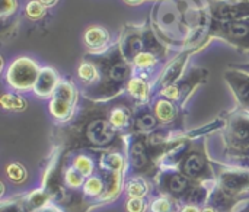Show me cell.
Here are the masks:
<instances>
[{
  "label": "cell",
  "mask_w": 249,
  "mask_h": 212,
  "mask_svg": "<svg viewBox=\"0 0 249 212\" xmlns=\"http://www.w3.org/2000/svg\"><path fill=\"white\" fill-rule=\"evenodd\" d=\"M54 147L64 154L73 151L123 150L127 135L117 131L108 119L107 102H96L80 93L73 118L54 130Z\"/></svg>",
  "instance_id": "6da1fadb"
},
{
  "label": "cell",
  "mask_w": 249,
  "mask_h": 212,
  "mask_svg": "<svg viewBox=\"0 0 249 212\" xmlns=\"http://www.w3.org/2000/svg\"><path fill=\"white\" fill-rule=\"evenodd\" d=\"M86 57L98 65L101 79L96 86L80 92L85 98L96 102H108L125 92V87L134 74V67L124 57L120 42L112 44L104 52H88Z\"/></svg>",
  "instance_id": "7a4b0ae2"
},
{
  "label": "cell",
  "mask_w": 249,
  "mask_h": 212,
  "mask_svg": "<svg viewBox=\"0 0 249 212\" xmlns=\"http://www.w3.org/2000/svg\"><path fill=\"white\" fill-rule=\"evenodd\" d=\"M96 159V172L105 182V194L98 205L111 204L124 191V180L127 176V156L123 150H102L93 151Z\"/></svg>",
  "instance_id": "3957f363"
},
{
  "label": "cell",
  "mask_w": 249,
  "mask_h": 212,
  "mask_svg": "<svg viewBox=\"0 0 249 212\" xmlns=\"http://www.w3.org/2000/svg\"><path fill=\"white\" fill-rule=\"evenodd\" d=\"M120 45L124 57L131 63L142 52H155L165 60L168 47L158 38L150 20L144 25H124L120 36Z\"/></svg>",
  "instance_id": "277c9868"
},
{
  "label": "cell",
  "mask_w": 249,
  "mask_h": 212,
  "mask_svg": "<svg viewBox=\"0 0 249 212\" xmlns=\"http://www.w3.org/2000/svg\"><path fill=\"white\" fill-rule=\"evenodd\" d=\"M225 154L231 162L249 159V115L235 109L228 114V124L223 130ZM229 162V163H231Z\"/></svg>",
  "instance_id": "5b68a950"
},
{
  "label": "cell",
  "mask_w": 249,
  "mask_h": 212,
  "mask_svg": "<svg viewBox=\"0 0 249 212\" xmlns=\"http://www.w3.org/2000/svg\"><path fill=\"white\" fill-rule=\"evenodd\" d=\"M213 163L216 169V185L228 195L249 202V169L228 163Z\"/></svg>",
  "instance_id": "8992f818"
},
{
  "label": "cell",
  "mask_w": 249,
  "mask_h": 212,
  "mask_svg": "<svg viewBox=\"0 0 249 212\" xmlns=\"http://www.w3.org/2000/svg\"><path fill=\"white\" fill-rule=\"evenodd\" d=\"M80 93L74 83L69 79H61L48 102V111L53 119L58 124L69 122L77 108Z\"/></svg>",
  "instance_id": "52a82bcc"
},
{
  "label": "cell",
  "mask_w": 249,
  "mask_h": 212,
  "mask_svg": "<svg viewBox=\"0 0 249 212\" xmlns=\"http://www.w3.org/2000/svg\"><path fill=\"white\" fill-rule=\"evenodd\" d=\"M219 38L233 45L241 51H249V22L248 20H216L212 19L206 36V45L210 39Z\"/></svg>",
  "instance_id": "ba28073f"
},
{
  "label": "cell",
  "mask_w": 249,
  "mask_h": 212,
  "mask_svg": "<svg viewBox=\"0 0 249 212\" xmlns=\"http://www.w3.org/2000/svg\"><path fill=\"white\" fill-rule=\"evenodd\" d=\"M207 77H209L207 68L194 67L187 74H184L178 82H175L174 84L160 90V93L158 96L171 99L184 109V106L188 102V99L191 98V95L196 92L197 87H200L201 84H204L207 82Z\"/></svg>",
  "instance_id": "9c48e42d"
},
{
  "label": "cell",
  "mask_w": 249,
  "mask_h": 212,
  "mask_svg": "<svg viewBox=\"0 0 249 212\" xmlns=\"http://www.w3.org/2000/svg\"><path fill=\"white\" fill-rule=\"evenodd\" d=\"M36 61L29 57H19L10 63L4 73V80L12 90L28 92L32 90L39 74Z\"/></svg>",
  "instance_id": "30bf717a"
},
{
  "label": "cell",
  "mask_w": 249,
  "mask_h": 212,
  "mask_svg": "<svg viewBox=\"0 0 249 212\" xmlns=\"http://www.w3.org/2000/svg\"><path fill=\"white\" fill-rule=\"evenodd\" d=\"M197 182L188 179L177 169H160L158 178L153 182V188L160 195H168L182 205L188 192Z\"/></svg>",
  "instance_id": "8fae6325"
},
{
  "label": "cell",
  "mask_w": 249,
  "mask_h": 212,
  "mask_svg": "<svg viewBox=\"0 0 249 212\" xmlns=\"http://www.w3.org/2000/svg\"><path fill=\"white\" fill-rule=\"evenodd\" d=\"M200 47H190V48H184L175 58H172L160 71V74L156 77V80L152 83V90H153V98L158 96L160 93V90H163L165 87L174 84L175 82H178L185 73V65L190 60V57L200 51Z\"/></svg>",
  "instance_id": "7c38bea8"
},
{
  "label": "cell",
  "mask_w": 249,
  "mask_h": 212,
  "mask_svg": "<svg viewBox=\"0 0 249 212\" xmlns=\"http://www.w3.org/2000/svg\"><path fill=\"white\" fill-rule=\"evenodd\" d=\"M107 105H108V119L111 125L124 135L131 134L134 109L137 105L125 93L120 95L112 100H108Z\"/></svg>",
  "instance_id": "4fadbf2b"
},
{
  "label": "cell",
  "mask_w": 249,
  "mask_h": 212,
  "mask_svg": "<svg viewBox=\"0 0 249 212\" xmlns=\"http://www.w3.org/2000/svg\"><path fill=\"white\" fill-rule=\"evenodd\" d=\"M209 13L212 19L216 20H248L249 0L242 1H228V0H206Z\"/></svg>",
  "instance_id": "5bb4252c"
},
{
  "label": "cell",
  "mask_w": 249,
  "mask_h": 212,
  "mask_svg": "<svg viewBox=\"0 0 249 212\" xmlns=\"http://www.w3.org/2000/svg\"><path fill=\"white\" fill-rule=\"evenodd\" d=\"M150 103H152L153 112L162 127H169V128L182 131L184 109L178 103H175L174 100L166 99L163 96H155Z\"/></svg>",
  "instance_id": "9a60e30c"
},
{
  "label": "cell",
  "mask_w": 249,
  "mask_h": 212,
  "mask_svg": "<svg viewBox=\"0 0 249 212\" xmlns=\"http://www.w3.org/2000/svg\"><path fill=\"white\" fill-rule=\"evenodd\" d=\"M225 82L231 87L236 103L238 111H242L249 115V74L236 68H228L225 71Z\"/></svg>",
  "instance_id": "2e32d148"
},
{
  "label": "cell",
  "mask_w": 249,
  "mask_h": 212,
  "mask_svg": "<svg viewBox=\"0 0 249 212\" xmlns=\"http://www.w3.org/2000/svg\"><path fill=\"white\" fill-rule=\"evenodd\" d=\"M160 122L156 118L152 103L137 105L134 109V119H133V130L131 134H142L149 135L160 128Z\"/></svg>",
  "instance_id": "e0dca14e"
},
{
  "label": "cell",
  "mask_w": 249,
  "mask_h": 212,
  "mask_svg": "<svg viewBox=\"0 0 249 212\" xmlns=\"http://www.w3.org/2000/svg\"><path fill=\"white\" fill-rule=\"evenodd\" d=\"M136 105H146L150 103L153 99V90H152V82L149 80V76L134 73L130 79L125 92H124Z\"/></svg>",
  "instance_id": "ac0fdd59"
},
{
  "label": "cell",
  "mask_w": 249,
  "mask_h": 212,
  "mask_svg": "<svg viewBox=\"0 0 249 212\" xmlns=\"http://www.w3.org/2000/svg\"><path fill=\"white\" fill-rule=\"evenodd\" d=\"M83 44L88 49V52L96 54L104 52L111 47V35L109 31L101 25L89 26L83 32Z\"/></svg>",
  "instance_id": "d6986e66"
},
{
  "label": "cell",
  "mask_w": 249,
  "mask_h": 212,
  "mask_svg": "<svg viewBox=\"0 0 249 212\" xmlns=\"http://www.w3.org/2000/svg\"><path fill=\"white\" fill-rule=\"evenodd\" d=\"M60 76L51 67H41L35 86L32 89L34 95L39 99H50L60 83Z\"/></svg>",
  "instance_id": "ffe728a7"
},
{
  "label": "cell",
  "mask_w": 249,
  "mask_h": 212,
  "mask_svg": "<svg viewBox=\"0 0 249 212\" xmlns=\"http://www.w3.org/2000/svg\"><path fill=\"white\" fill-rule=\"evenodd\" d=\"M64 160L73 166L77 172H80L85 178H89L96 173V159L93 151H73L64 154Z\"/></svg>",
  "instance_id": "44dd1931"
},
{
  "label": "cell",
  "mask_w": 249,
  "mask_h": 212,
  "mask_svg": "<svg viewBox=\"0 0 249 212\" xmlns=\"http://www.w3.org/2000/svg\"><path fill=\"white\" fill-rule=\"evenodd\" d=\"M153 183L143 176H125L124 194L127 199L131 198H147Z\"/></svg>",
  "instance_id": "7402d4cb"
},
{
  "label": "cell",
  "mask_w": 249,
  "mask_h": 212,
  "mask_svg": "<svg viewBox=\"0 0 249 212\" xmlns=\"http://www.w3.org/2000/svg\"><path fill=\"white\" fill-rule=\"evenodd\" d=\"M77 77L82 83V90H86V89H90L93 86H96L99 83V79H101V73H99V68L98 65L90 60L88 58L86 55L83 57V60L80 61L79 67H77Z\"/></svg>",
  "instance_id": "603a6c76"
},
{
  "label": "cell",
  "mask_w": 249,
  "mask_h": 212,
  "mask_svg": "<svg viewBox=\"0 0 249 212\" xmlns=\"http://www.w3.org/2000/svg\"><path fill=\"white\" fill-rule=\"evenodd\" d=\"M82 194H83V196H85L88 201L93 202L95 207L98 205L99 199H101V198L104 196V194H105V182H104L102 176H101L98 172H96L95 175L86 178L85 185H83V188H82Z\"/></svg>",
  "instance_id": "cb8c5ba5"
},
{
  "label": "cell",
  "mask_w": 249,
  "mask_h": 212,
  "mask_svg": "<svg viewBox=\"0 0 249 212\" xmlns=\"http://www.w3.org/2000/svg\"><path fill=\"white\" fill-rule=\"evenodd\" d=\"M85 180H86V178L80 172H77L73 166H70L64 160V154H63V159H61V182L64 183V186L71 189V191H82Z\"/></svg>",
  "instance_id": "d4e9b609"
},
{
  "label": "cell",
  "mask_w": 249,
  "mask_h": 212,
  "mask_svg": "<svg viewBox=\"0 0 249 212\" xmlns=\"http://www.w3.org/2000/svg\"><path fill=\"white\" fill-rule=\"evenodd\" d=\"M1 106L4 111H12V112H22L28 108V100L22 98L18 93L13 92H6L1 96Z\"/></svg>",
  "instance_id": "484cf974"
},
{
  "label": "cell",
  "mask_w": 249,
  "mask_h": 212,
  "mask_svg": "<svg viewBox=\"0 0 249 212\" xmlns=\"http://www.w3.org/2000/svg\"><path fill=\"white\" fill-rule=\"evenodd\" d=\"M181 205L168 195L158 194L156 198L150 201V212H178Z\"/></svg>",
  "instance_id": "4316f807"
},
{
  "label": "cell",
  "mask_w": 249,
  "mask_h": 212,
  "mask_svg": "<svg viewBox=\"0 0 249 212\" xmlns=\"http://www.w3.org/2000/svg\"><path fill=\"white\" fill-rule=\"evenodd\" d=\"M6 176L7 179L10 180V183L13 185H22L28 180V170L26 167L19 163V162H13V163H9L6 166Z\"/></svg>",
  "instance_id": "83f0119b"
},
{
  "label": "cell",
  "mask_w": 249,
  "mask_h": 212,
  "mask_svg": "<svg viewBox=\"0 0 249 212\" xmlns=\"http://www.w3.org/2000/svg\"><path fill=\"white\" fill-rule=\"evenodd\" d=\"M0 212H34L25 199V195L15 196L10 201H1Z\"/></svg>",
  "instance_id": "f1b7e54d"
},
{
  "label": "cell",
  "mask_w": 249,
  "mask_h": 212,
  "mask_svg": "<svg viewBox=\"0 0 249 212\" xmlns=\"http://www.w3.org/2000/svg\"><path fill=\"white\" fill-rule=\"evenodd\" d=\"M47 7L44 4H41L38 0H29L25 6V16L29 20H39L45 16Z\"/></svg>",
  "instance_id": "f546056e"
},
{
  "label": "cell",
  "mask_w": 249,
  "mask_h": 212,
  "mask_svg": "<svg viewBox=\"0 0 249 212\" xmlns=\"http://www.w3.org/2000/svg\"><path fill=\"white\" fill-rule=\"evenodd\" d=\"M150 210V201L147 198H131L125 202L127 212H147Z\"/></svg>",
  "instance_id": "4dcf8cb0"
},
{
  "label": "cell",
  "mask_w": 249,
  "mask_h": 212,
  "mask_svg": "<svg viewBox=\"0 0 249 212\" xmlns=\"http://www.w3.org/2000/svg\"><path fill=\"white\" fill-rule=\"evenodd\" d=\"M18 7H19L18 0H0V16L3 25L10 16H13L18 12Z\"/></svg>",
  "instance_id": "1f68e13d"
},
{
  "label": "cell",
  "mask_w": 249,
  "mask_h": 212,
  "mask_svg": "<svg viewBox=\"0 0 249 212\" xmlns=\"http://www.w3.org/2000/svg\"><path fill=\"white\" fill-rule=\"evenodd\" d=\"M35 212H64L60 207H57L55 204H53V202H50L48 205H45V207H42V208H39V210H36Z\"/></svg>",
  "instance_id": "d6a6232c"
},
{
  "label": "cell",
  "mask_w": 249,
  "mask_h": 212,
  "mask_svg": "<svg viewBox=\"0 0 249 212\" xmlns=\"http://www.w3.org/2000/svg\"><path fill=\"white\" fill-rule=\"evenodd\" d=\"M178 212H201V208L197 207V205H188V204H185V205H181V208H179Z\"/></svg>",
  "instance_id": "836d02e7"
},
{
  "label": "cell",
  "mask_w": 249,
  "mask_h": 212,
  "mask_svg": "<svg viewBox=\"0 0 249 212\" xmlns=\"http://www.w3.org/2000/svg\"><path fill=\"white\" fill-rule=\"evenodd\" d=\"M229 68H236L241 71H245L249 74V63H239V64H229Z\"/></svg>",
  "instance_id": "e575fe53"
},
{
  "label": "cell",
  "mask_w": 249,
  "mask_h": 212,
  "mask_svg": "<svg viewBox=\"0 0 249 212\" xmlns=\"http://www.w3.org/2000/svg\"><path fill=\"white\" fill-rule=\"evenodd\" d=\"M228 164H232V166H239V167H245V169H249V159H245V160H238V162H231Z\"/></svg>",
  "instance_id": "d590c367"
},
{
  "label": "cell",
  "mask_w": 249,
  "mask_h": 212,
  "mask_svg": "<svg viewBox=\"0 0 249 212\" xmlns=\"http://www.w3.org/2000/svg\"><path fill=\"white\" fill-rule=\"evenodd\" d=\"M38 1H39L41 4H44V6L48 9V7H53V6H54V4H55L58 0H38Z\"/></svg>",
  "instance_id": "8d00e7d4"
},
{
  "label": "cell",
  "mask_w": 249,
  "mask_h": 212,
  "mask_svg": "<svg viewBox=\"0 0 249 212\" xmlns=\"http://www.w3.org/2000/svg\"><path fill=\"white\" fill-rule=\"evenodd\" d=\"M144 1H149V0H124V3L130 4V6H137V4H142ZM159 1V0H158Z\"/></svg>",
  "instance_id": "74e56055"
},
{
  "label": "cell",
  "mask_w": 249,
  "mask_h": 212,
  "mask_svg": "<svg viewBox=\"0 0 249 212\" xmlns=\"http://www.w3.org/2000/svg\"><path fill=\"white\" fill-rule=\"evenodd\" d=\"M201 212H219L216 208H213L212 205H206V207H203L201 208Z\"/></svg>",
  "instance_id": "f35d334b"
},
{
  "label": "cell",
  "mask_w": 249,
  "mask_h": 212,
  "mask_svg": "<svg viewBox=\"0 0 249 212\" xmlns=\"http://www.w3.org/2000/svg\"><path fill=\"white\" fill-rule=\"evenodd\" d=\"M235 212H249V202H247L245 205H242L239 210H236Z\"/></svg>",
  "instance_id": "ab89813d"
}]
</instances>
